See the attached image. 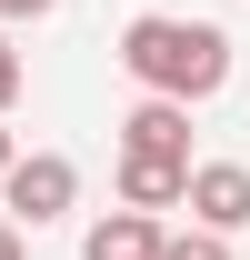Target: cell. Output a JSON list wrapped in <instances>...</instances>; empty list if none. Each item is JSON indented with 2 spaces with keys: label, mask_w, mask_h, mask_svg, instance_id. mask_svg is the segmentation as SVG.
I'll return each mask as SVG.
<instances>
[{
  "label": "cell",
  "mask_w": 250,
  "mask_h": 260,
  "mask_svg": "<svg viewBox=\"0 0 250 260\" xmlns=\"http://www.w3.org/2000/svg\"><path fill=\"white\" fill-rule=\"evenodd\" d=\"M60 0H0V20H50Z\"/></svg>",
  "instance_id": "9"
},
{
  "label": "cell",
  "mask_w": 250,
  "mask_h": 260,
  "mask_svg": "<svg viewBox=\"0 0 250 260\" xmlns=\"http://www.w3.org/2000/svg\"><path fill=\"white\" fill-rule=\"evenodd\" d=\"M80 260H160V210H100L80 230Z\"/></svg>",
  "instance_id": "6"
},
{
  "label": "cell",
  "mask_w": 250,
  "mask_h": 260,
  "mask_svg": "<svg viewBox=\"0 0 250 260\" xmlns=\"http://www.w3.org/2000/svg\"><path fill=\"white\" fill-rule=\"evenodd\" d=\"M120 150H170V160H190V100L140 90V100L120 110Z\"/></svg>",
  "instance_id": "4"
},
{
  "label": "cell",
  "mask_w": 250,
  "mask_h": 260,
  "mask_svg": "<svg viewBox=\"0 0 250 260\" xmlns=\"http://www.w3.org/2000/svg\"><path fill=\"white\" fill-rule=\"evenodd\" d=\"M80 210V160H60V150H10V170H0V220L20 230H50Z\"/></svg>",
  "instance_id": "2"
},
{
  "label": "cell",
  "mask_w": 250,
  "mask_h": 260,
  "mask_svg": "<svg viewBox=\"0 0 250 260\" xmlns=\"http://www.w3.org/2000/svg\"><path fill=\"white\" fill-rule=\"evenodd\" d=\"M0 260H30V230L20 220H0Z\"/></svg>",
  "instance_id": "10"
},
{
  "label": "cell",
  "mask_w": 250,
  "mask_h": 260,
  "mask_svg": "<svg viewBox=\"0 0 250 260\" xmlns=\"http://www.w3.org/2000/svg\"><path fill=\"white\" fill-rule=\"evenodd\" d=\"M180 180L190 160H170V150H120V210H180Z\"/></svg>",
  "instance_id": "5"
},
{
  "label": "cell",
  "mask_w": 250,
  "mask_h": 260,
  "mask_svg": "<svg viewBox=\"0 0 250 260\" xmlns=\"http://www.w3.org/2000/svg\"><path fill=\"white\" fill-rule=\"evenodd\" d=\"M160 260H240V250H230V230L190 220V230H160Z\"/></svg>",
  "instance_id": "7"
},
{
  "label": "cell",
  "mask_w": 250,
  "mask_h": 260,
  "mask_svg": "<svg viewBox=\"0 0 250 260\" xmlns=\"http://www.w3.org/2000/svg\"><path fill=\"white\" fill-rule=\"evenodd\" d=\"M180 210L200 230H230V240H240V230H250V160H190Z\"/></svg>",
  "instance_id": "3"
},
{
  "label": "cell",
  "mask_w": 250,
  "mask_h": 260,
  "mask_svg": "<svg viewBox=\"0 0 250 260\" xmlns=\"http://www.w3.org/2000/svg\"><path fill=\"white\" fill-rule=\"evenodd\" d=\"M120 70L140 90L200 110V100L230 80V30L200 20V10H140V20H120Z\"/></svg>",
  "instance_id": "1"
},
{
  "label": "cell",
  "mask_w": 250,
  "mask_h": 260,
  "mask_svg": "<svg viewBox=\"0 0 250 260\" xmlns=\"http://www.w3.org/2000/svg\"><path fill=\"white\" fill-rule=\"evenodd\" d=\"M10 150H20V130H10V110H0V170H10Z\"/></svg>",
  "instance_id": "11"
},
{
  "label": "cell",
  "mask_w": 250,
  "mask_h": 260,
  "mask_svg": "<svg viewBox=\"0 0 250 260\" xmlns=\"http://www.w3.org/2000/svg\"><path fill=\"white\" fill-rule=\"evenodd\" d=\"M20 90H30V60H20V50H10V30H0V110H10Z\"/></svg>",
  "instance_id": "8"
}]
</instances>
